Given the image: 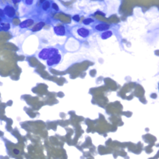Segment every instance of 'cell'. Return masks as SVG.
Listing matches in <instances>:
<instances>
[{
	"instance_id": "6da1fadb",
	"label": "cell",
	"mask_w": 159,
	"mask_h": 159,
	"mask_svg": "<svg viewBox=\"0 0 159 159\" xmlns=\"http://www.w3.org/2000/svg\"><path fill=\"white\" fill-rule=\"evenodd\" d=\"M59 53L57 48L54 47H49L43 48L38 53V58L43 61H47L55 55Z\"/></svg>"
},
{
	"instance_id": "7a4b0ae2",
	"label": "cell",
	"mask_w": 159,
	"mask_h": 159,
	"mask_svg": "<svg viewBox=\"0 0 159 159\" xmlns=\"http://www.w3.org/2000/svg\"><path fill=\"white\" fill-rule=\"evenodd\" d=\"M3 10L4 11L6 19L8 20V21L11 22V21L16 17V9L11 5L7 4L4 6Z\"/></svg>"
},
{
	"instance_id": "3957f363",
	"label": "cell",
	"mask_w": 159,
	"mask_h": 159,
	"mask_svg": "<svg viewBox=\"0 0 159 159\" xmlns=\"http://www.w3.org/2000/svg\"><path fill=\"white\" fill-rule=\"evenodd\" d=\"M62 60V56L60 53H58L51 59L47 60V65L48 67H52L59 64Z\"/></svg>"
},
{
	"instance_id": "277c9868",
	"label": "cell",
	"mask_w": 159,
	"mask_h": 159,
	"mask_svg": "<svg viewBox=\"0 0 159 159\" xmlns=\"http://www.w3.org/2000/svg\"><path fill=\"white\" fill-rule=\"evenodd\" d=\"M92 27L95 31L102 32L109 30L111 25L109 24H107L106 22H100V23H97L96 24H94V25H93Z\"/></svg>"
},
{
	"instance_id": "5b68a950",
	"label": "cell",
	"mask_w": 159,
	"mask_h": 159,
	"mask_svg": "<svg viewBox=\"0 0 159 159\" xmlns=\"http://www.w3.org/2000/svg\"><path fill=\"white\" fill-rule=\"evenodd\" d=\"M76 33L80 37L84 38H86L90 36L91 31L85 27H80L77 29Z\"/></svg>"
},
{
	"instance_id": "8992f818",
	"label": "cell",
	"mask_w": 159,
	"mask_h": 159,
	"mask_svg": "<svg viewBox=\"0 0 159 159\" xmlns=\"http://www.w3.org/2000/svg\"><path fill=\"white\" fill-rule=\"evenodd\" d=\"M54 32L55 34L57 36H65L66 35V28L63 25H57L54 26Z\"/></svg>"
},
{
	"instance_id": "52a82bcc",
	"label": "cell",
	"mask_w": 159,
	"mask_h": 159,
	"mask_svg": "<svg viewBox=\"0 0 159 159\" xmlns=\"http://www.w3.org/2000/svg\"><path fill=\"white\" fill-rule=\"evenodd\" d=\"M35 23V21L34 19H26L23 21H22L19 25V27L20 29H26V28H29L30 27H31L32 25H33Z\"/></svg>"
},
{
	"instance_id": "ba28073f",
	"label": "cell",
	"mask_w": 159,
	"mask_h": 159,
	"mask_svg": "<svg viewBox=\"0 0 159 159\" xmlns=\"http://www.w3.org/2000/svg\"><path fill=\"white\" fill-rule=\"evenodd\" d=\"M46 25V22H43V21H41V22H37L36 24H35L32 27V29H31V32H39L41 30H42L44 27Z\"/></svg>"
},
{
	"instance_id": "9c48e42d",
	"label": "cell",
	"mask_w": 159,
	"mask_h": 159,
	"mask_svg": "<svg viewBox=\"0 0 159 159\" xmlns=\"http://www.w3.org/2000/svg\"><path fill=\"white\" fill-rule=\"evenodd\" d=\"M11 29V22L8 21H3L0 23V30L1 31L8 32Z\"/></svg>"
},
{
	"instance_id": "30bf717a",
	"label": "cell",
	"mask_w": 159,
	"mask_h": 159,
	"mask_svg": "<svg viewBox=\"0 0 159 159\" xmlns=\"http://www.w3.org/2000/svg\"><path fill=\"white\" fill-rule=\"evenodd\" d=\"M113 35V32L111 30H108L104 32H102L100 34V37L102 40H107L111 38Z\"/></svg>"
},
{
	"instance_id": "8fae6325",
	"label": "cell",
	"mask_w": 159,
	"mask_h": 159,
	"mask_svg": "<svg viewBox=\"0 0 159 159\" xmlns=\"http://www.w3.org/2000/svg\"><path fill=\"white\" fill-rule=\"evenodd\" d=\"M52 2L51 0H46V1L41 4V8L44 11H47L51 8Z\"/></svg>"
},
{
	"instance_id": "7c38bea8",
	"label": "cell",
	"mask_w": 159,
	"mask_h": 159,
	"mask_svg": "<svg viewBox=\"0 0 159 159\" xmlns=\"http://www.w3.org/2000/svg\"><path fill=\"white\" fill-rule=\"evenodd\" d=\"M93 22H95V19H92L91 17L86 18L82 22L83 24L85 25H90V24H92Z\"/></svg>"
},
{
	"instance_id": "4fadbf2b",
	"label": "cell",
	"mask_w": 159,
	"mask_h": 159,
	"mask_svg": "<svg viewBox=\"0 0 159 159\" xmlns=\"http://www.w3.org/2000/svg\"><path fill=\"white\" fill-rule=\"evenodd\" d=\"M35 0H22L23 3L27 6H31L34 4Z\"/></svg>"
},
{
	"instance_id": "5bb4252c",
	"label": "cell",
	"mask_w": 159,
	"mask_h": 159,
	"mask_svg": "<svg viewBox=\"0 0 159 159\" xmlns=\"http://www.w3.org/2000/svg\"><path fill=\"white\" fill-rule=\"evenodd\" d=\"M0 18H2L3 20V21H8V20L6 18L4 11L2 8H0ZM8 22H9V21H8Z\"/></svg>"
},
{
	"instance_id": "9a60e30c",
	"label": "cell",
	"mask_w": 159,
	"mask_h": 159,
	"mask_svg": "<svg viewBox=\"0 0 159 159\" xmlns=\"http://www.w3.org/2000/svg\"><path fill=\"white\" fill-rule=\"evenodd\" d=\"M51 8H52L54 10H55V11H57V12L59 11V6L57 5V4L55 3H52Z\"/></svg>"
},
{
	"instance_id": "2e32d148",
	"label": "cell",
	"mask_w": 159,
	"mask_h": 159,
	"mask_svg": "<svg viewBox=\"0 0 159 159\" xmlns=\"http://www.w3.org/2000/svg\"><path fill=\"white\" fill-rule=\"evenodd\" d=\"M72 19H73V21H74L76 22H79L80 21V16L78 14L74 15L72 17Z\"/></svg>"
},
{
	"instance_id": "e0dca14e",
	"label": "cell",
	"mask_w": 159,
	"mask_h": 159,
	"mask_svg": "<svg viewBox=\"0 0 159 159\" xmlns=\"http://www.w3.org/2000/svg\"><path fill=\"white\" fill-rule=\"evenodd\" d=\"M11 1L13 2V3L14 4H17V3H19L20 2H21L22 0H11Z\"/></svg>"
},
{
	"instance_id": "ac0fdd59",
	"label": "cell",
	"mask_w": 159,
	"mask_h": 159,
	"mask_svg": "<svg viewBox=\"0 0 159 159\" xmlns=\"http://www.w3.org/2000/svg\"><path fill=\"white\" fill-rule=\"evenodd\" d=\"M45 1H46V0H39L40 3H41V4H42L43 3H44Z\"/></svg>"
},
{
	"instance_id": "d6986e66",
	"label": "cell",
	"mask_w": 159,
	"mask_h": 159,
	"mask_svg": "<svg viewBox=\"0 0 159 159\" xmlns=\"http://www.w3.org/2000/svg\"><path fill=\"white\" fill-rule=\"evenodd\" d=\"M0 32H1V30H0Z\"/></svg>"
}]
</instances>
